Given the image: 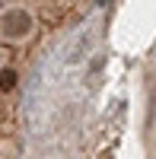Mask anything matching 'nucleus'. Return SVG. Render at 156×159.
<instances>
[{
    "mask_svg": "<svg viewBox=\"0 0 156 159\" xmlns=\"http://www.w3.org/2000/svg\"><path fill=\"white\" fill-rule=\"evenodd\" d=\"M29 29H32V19L25 10H10L0 19V32L7 38H22V35H29Z\"/></svg>",
    "mask_w": 156,
    "mask_h": 159,
    "instance_id": "f257e3e1",
    "label": "nucleus"
},
{
    "mask_svg": "<svg viewBox=\"0 0 156 159\" xmlns=\"http://www.w3.org/2000/svg\"><path fill=\"white\" fill-rule=\"evenodd\" d=\"M16 86V73L7 70V73H0V89H13Z\"/></svg>",
    "mask_w": 156,
    "mask_h": 159,
    "instance_id": "f03ea898",
    "label": "nucleus"
}]
</instances>
